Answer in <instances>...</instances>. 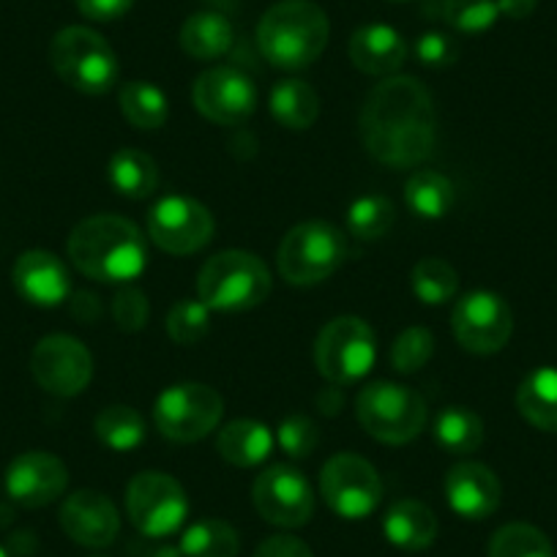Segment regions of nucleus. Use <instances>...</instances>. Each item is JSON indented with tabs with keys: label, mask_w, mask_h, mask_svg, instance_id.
Listing matches in <instances>:
<instances>
[{
	"label": "nucleus",
	"mask_w": 557,
	"mask_h": 557,
	"mask_svg": "<svg viewBox=\"0 0 557 557\" xmlns=\"http://www.w3.org/2000/svg\"><path fill=\"white\" fill-rule=\"evenodd\" d=\"M101 312H104V307H101V298L96 293L83 290L72 298V314L79 323H96L101 318Z\"/></svg>",
	"instance_id": "nucleus-44"
},
{
	"label": "nucleus",
	"mask_w": 557,
	"mask_h": 557,
	"mask_svg": "<svg viewBox=\"0 0 557 557\" xmlns=\"http://www.w3.org/2000/svg\"><path fill=\"white\" fill-rule=\"evenodd\" d=\"M410 287L416 298L426 307H441L451 301L459 290V273L443 257H424L412 265Z\"/></svg>",
	"instance_id": "nucleus-32"
},
{
	"label": "nucleus",
	"mask_w": 557,
	"mask_h": 557,
	"mask_svg": "<svg viewBox=\"0 0 557 557\" xmlns=\"http://www.w3.org/2000/svg\"><path fill=\"white\" fill-rule=\"evenodd\" d=\"M211 329V309L197 298H181L168 312V334L175 345H197Z\"/></svg>",
	"instance_id": "nucleus-37"
},
{
	"label": "nucleus",
	"mask_w": 557,
	"mask_h": 557,
	"mask_svg": "<svg viewBox=\"0 0 557 557\" xmlns=\"http://www.w3.org/2000/svg\"><path fill=\"white\" fill-rule=\"evenodd\" d=\"M9 546H12L14 555L25 557V555H30V552L36 549V535L28 533V530H20V533L12 535V541H9Z\"/></svg>",
	"instance_id": "nucleus-48"
},
{
	"label": "nucleus",
	"mask_w": 557,
	"mask_h": 557,
	"mask_svg": "<svg viewBox=\"0 0 557 557\" xmlns=\"http://www.w3.org/2000/svg\"><path fill=\"white\" fill-rule=\"evenodd\" d=\"M443 20L459 34H484L500 17L497 0H443Z\"/></svg>",
	"instance_id": "nucleus-36"
},
{
	"label": "nucleus",
	"mask_w": 557,
	"mask_h": 557,
	"mask_svg": "<svg viewBox=\"0 0 557 557\" xmlns=\"http://www.w3.org/2000/svg\"><path fill=\"white\" fill-rule=\"evenodd\" d=\"M255 557H314V555L301 539H296V535L278 533V535H271V539L262 541V544L257 546Z\"/></svg>",
	"instance_id": "nucleus-42"
},
{
	"label": "nucleus",
	"mask_w": 557,
	"mask_h": 557,
	"mask_svg": "<svg viewBox=\"0 0 557 557\" xmlns=\"http://www.w3.org/2000/svg\"><path fill=\"white\" fill-rule=\"evenodd\" d=\"M213 213L200 200L184 195L162 197L148 213V235L162 251L175 257L195 255L213 238Z\"/></svg>",
	"instance_id": "nucleus-12"
},
{
	"label": "nucleus",
	"mask_w": 557,
	"mask_h": 557,
	"mask_svg": "<svg viewBox=\"0 0 557 557\" xmlns=\"http://www.w3.org/2000/svg\"><path fill=\"white\" fill-rule=\"evenodd\" d=\"M329 14L312 0H282L257 25L262 58L285 72L312 66L329 47Z\"/></svg>",
	"instance_id": "nucleus-3"
},
{
	"label": "nucleus",
	"mask_w": 557,
	"mask_h": 557,
	"mask_svg": "<svg viewBox=\"0 0 557 557\" xmlns=\"http://www.w3.org/2000/svg\"><path fill=\"white\" fill-rule=\"evenodd\" d=\"M14 519V513H12V508L9 506H0V524H9Z\"/></svg>",
	"instance_id": "nucleus-49"
},
{
	"label": "nucleus",
	"mask_w": 557,
	"mask_h": 557,
	"mask_svg": "<svg viewBox=\"0 0 557 557\" xmlns=\"http://www.w3.org/2000/svg\"><path fill=\"white\" fill-rule=\"evenodd\" d=\"M435 437L448 454L468 457L484 443V421L468 407H446L435 418Z\"/></svg>",
	"instance_id": "nucleus-31"
},
{
	"label": "nucleus",
	"mask_w": 557,
	"mask_h": 557,
	"mask_svg": "<svg viewBox=\"0 0 557 557\" xmlns=\"http://www.w3.org/2000/svg\"><path fill=\"white\" fill-rule=\"evenodd\" d=\"M451 331L468 352L475 356L500 352L513 334L511 307L497 293H468L454 307Z\"/></svg>",
	"instance_id": "nucleus-13"
},
{
	"label": "nucleus",
	"mask_w": 557,
	"mask_h": 557,
	"mask_svg": "<svg viewBox=\"0 0 557 557\" xmlns=\"http://www.w3.org/2000/svg\"><path fill=\"white\" fill-rule=\"evenodd\" d=\"M377 358V339L367 320L342 314L325 323L314 342L318 372L334 385H350L367 377Z\"/></svg>",
	"instance_id": "nucleus-8"
},
{
	"label": "nucleus",
	"mask_w": 557,
	"mask_h": 557,
	"mask_svg": "<svg viewBox=\"0 0 557 557\" xmlns=\"http://www.w3.org/2000/svg\"><path fill=\"white\" fill-rule=\"evenodd\" d=\"M0 557H9V552L3 549V546H0Z\"/></svg>",
	"instance_id": "nucleus-50"
},
{
	"label": "nucleus",
	"mask_w": 557,
	"mask_h": 557,
	"mask_svg": "<svg viewBox=\"0 0 557 557\" xmlns=\"http://www.w3.org/2000/svg\"><path fill=\"white\" fill-rule=\"evenodd\" d=\"M69 470L55 454H20L7 470V492L17 506L45 508L66 492Z\"/></svg>",
	"instance_id": "nucleus-17"
},
{
	"label": "nucleus",
	"mask_w": 557,
	"mask_h": 557,
	"mask_svg": "<svg viewBox=\"0 0 557 557\" xmlns=\"http://www.w3.org/2000/svg\"><path fill=\"white\" fill-rule=\"evenodd\" d=\"M235 45V30L230 20L219 12H197L181 28V47L195 61H216L227 55Z\"/></svg>",
	"instance_id": "nucleus-25"
},
{
	"label": "nucleus",
	"mask_w": 557,
	"mask_h": 557,
	"mask_svg": "<svg viewBox=\"0 0 557 557\" xmlns=\"http://www.w3.org/2000/svg\"><path fill=\"white\" fill-rule=\"evenodd\" d=\"M405 202L416 216L443 219L451 213L457 191L446 175L435 173V170H418L405 184Z\"/></svg>",
	"instance_id": "nucleus-29"
},
{
	"label": "nucleus",
	"mask_w": 557,
	"mask_h": 557,
	"mask_svg": "<svg viewBox=\"0 0 557 557\" xmlns=\"http://www.w3.org/2000/svg\"><path fill=\"white\" fill-rule=\"evenodd\" d=\"M356 416L363 430L385 446H405L426 426L424 396L399 383H369L356 399Z\"/></svg>",
	"instance_id": "nucleus-7"
},
{
	"label": "nucleus",
	"mask_w": 557,
	"mask_h": 557,
	"mask_svg": "<svg viewBox=\"0 0 557 557\" xmlns=\"http://www.w3.org/2000/svg\"><path fill=\"white\" fill-rule=\"evenodd\" d=\"M490 557H555V546L533 524L511 522L490 539Z\"/></svg>",
	"instance_id": "nucleus-34"
},
{
	"label": "nucleus",
	"mask_w": 557,
	"mask_h": 557,
	"mask_svg": "<svg viewBox=\"0 0 557 557\" xmlns=\"http://www.w3.org/2000/svg\"><path fill=\"white\" fill-rule=\"evenodd\" d=\"M222 416V396L216 388L202 383L173 385L153 405V424L173 443L202 441L216 430Z\"/></svg>",
	"instance_id": "nucleus-10"
},
{
	"label": "nucleus",
	"mask_w": 557,
	"mask_h": 557,
	"mask_svg": "<svg viewBox=\"0 0 557 557\" xmlns=\"http://www.w3.org/2000/svg\"><path fill=\"white\" fill-rule=\"evenodd\" d=\"M50 63L69 88L88 96L107 94L121 74L110 41L83 25H69L58 30L50 45Z\"/></svg>",
	"instance_id": "nucleus-5"
},
{
	"label": "nucleus",
	"mask_w": 557,
	"mask_h": 557,
	"mask_svg": "<svg viewBox=\"0 0 557 557\" xmlns=\"http://www.w3.org/2000/svg\"><path fill=\"white\" fill-rule=\"evenodd\" d=\"M394 202L383 195L358 197L347 211V230L361 240H377L394 227Z\"/></svg>",
	"instance_id": "nucleus-35"
},
{
	"label": "nucleus",
	"mask_w": 557,
	"mask_h": 557,
	"mask_svg": "<svg viewBox=\"0 0 557 557\" xmlns=\"http://www.w3.org/2000/svg\"><path fill=\"white\" fill-rule=\"evenodd\" d=\"M30 372L36 383L52 396L83 394L94 377V356L79 339L69 334L45 336L30 352Z\"/></svg>",
	"instance_id": "nucleus-15"
},
{
	"label": "nucleus",
	"mask_w": 557,
	"mask_h": 557,
	"mask_svg": "<svg viewBox=\"0 0 557 557\" xmlns=\"http://www.w3.org/2000/svg\"><path fill=\"white\" fill-rule=\"evenodd\" d=\"M416 58L430 69H446L457 61V41L441 30H426L416 41Z\"/></svg>",
	"instance_id": "nucleus-41"
},
{
	"label": "nucleus",
	"mask_w": 557,
	"mask_h": 557,
	"mask_svg": "<svg viewBox=\"0 0 557 557\" xmlns=\"http://www.w3.org/2000/svg\"><path fill=\"white\" fill-rule=\"evenodd\" d=\"M503 486L495 470L481 462H457L446 473V500L462 519L481 522L500 508Z\"/></svg>",
	"instance_id": "nucleus-19"
},
{
	"label": "nucleus",
	"mask_w": 557,
	"mask_h": 557,
	"mask_svg": "<svg viewBox=\"0 0 557 557\" xmlns=\"http://www.w3.org/2000/svg\"><path fill=\"white\" fill-rule=\"evenodd\" d=\"M121 101V112L134 128L143 132H153L162 128L170 117V101L159 85L146 83V79H132L117 94Z\"/></svg>",
	"instance_id": "nucleus-28"
},
{
	"label": "nucleus",
	"mask_w": 557,
	"mask_h": 557,
	"mask_svg": "<svg viewBox=\"0 0 557 557\" xmlns=\"http://www.w3.org/2000/svg\"><path fill=\"white\" fill-rule=\"evenodd\" d=\"M79 14L94 23H112L134 7V0H74Z\"/></svg>",
	"instance_id": "nucleus-43"
},
{
	"label": "nucleus",
	"mask_w": 557,
	"mask_h": 557,
	"mask_svg": "<svg viewBox=\"0 0 557 557\" xmlns=\"http://www.w3.org/2000/svg\"><path fill=\"white\" fill-rule=\"evenodd\" d=\"M216 451L224 462L235 465V468H255L271 457L273 432L260 421L238 418L219 432Z\"/></svg>",
	"instance_id": "nucleus-23"
},
{
	"label": "nucleus",
	"mask_w": 557,
	"mask_h": 557,
	"mask_svg": "<svg viewBox=\"0 0 557 557\" xmlns=\"http://www.w3.org/2000/svg\"><path fill=\"white\" fill-rule=\"evenodd\" d=\"M162 539H146L132 544V557H184L181 555L178 546H168V544H159Z\"/></svg>",
	"instance_id": "nucleus-45"
},
{
	"label": "nucleus",
	"mask_w": 557,
	"mask_h": 557,
	"mask_svg": "<svg viewBox=\"0 0 557 557\" xmlns=\"http://www.w3.org/2000/svg\"><path fill=\"white\" fill-rule=\"evenodd\" d=\"M320 492L331 511L342 519H363L383 503V479L358 454H336L323 465Z\"/></svg>",
	"instance_id": "nucleus-11"
},
{
	"label": "nucleus",
	"mask_w": 557,
	"mask_h": 557,
	"mask_svg": "<svg viewBox=\"0 0 557 557\" xmlns=\"http://www.w3.org/2000/svg\"><path fill=\"white\" fill-rule=\"evenodd\" d=\"M347 257V240L334 224L301 222L282 238L276 265L287 285L312 287L334 276Z\"/></svg>",
	"instance_id": "nucleus-6"
},
{
	"label": "nucleus",
	"mask_w": 557,
	"mask_h": 557,
	"mask_svg": "<svg viewBox=\"0 0 557 557\" xmlns=\"http://www.w3.org/2000/svg\"><path fill=\"white\" fill-rule=\"evenodd\" d=\"M148 318H151V304L148 296L139 287H121L112 298V320L126 334H137L146 329Z\"/></svg>",
	"instance_id": "nucleus-40"
},
{
	"label": "nucleus",
	"mask_w": 557,
	"mask_h": 557,
	"mask_svg": "<svg viewBox=\"0 0 557 557\" xmlns=\"http://www.w3.org/2000/svg\"><path fill=\"white\" fill-rule=\"evenodd\" d=\"M350 61L369 77H394L407 61V41L391 25H361L350 36Z\"/></svg>",
	"instance_id": "nucleus-21"
},
{
	"label": "nucleus",
	"mask_w": 557,
	"mask_h": 557,
	"mask_svg": "<svg viewBox=\"0 0 557 557\" xmlns=\"http://www.w3.org/2000/svg\"><path fill=\"white\" fill-rule=\"evenodd\" d=\"M107 178L117 195L128 200H146L159 186V168L153 157L139 148H121L107 164Z\"/></svg>",
	"instance_id": "nucleus-26"
},
{
	"label": "nucleus",
	"mask_w": 557,
	"mask_h": 557,
	"mask_svg": "<svg viewBox=\"0 0 557 557\" xmlns=\"http://www.w3.org/2000/svg\"><path fill=\"white\" fill-rule=\"evenodd\" d=\"M251 500L268 524L285 530L304 528L314 513L312 486L293 465H271L262 470L251 486Z\"/></svg>",
	"instance_id": "nucleus-14"
},
{
	"label": "nucleus",
	"mask_w": 557,
	"mask_h": 557,
	"mask_svg": "<svg viewBox=\"0 0 557 557\" xmlns=\"http://www.w3.org/2000/svg\"><path fill=\"white\" fill-rule=\"evenodd\" d=\"M358 126L363 148L374 162L399 170L416 168L435 148V101L421 79L394 74L369 90Z\"/></svg>",
	"instance_id": "nucleus-1"
},
{
	"label": "nucleus",
	"mask_w": 557,
	"mask_h": 557,
	"mask_svg": "<svg viewBox=\"0 0 557 557\" xmlns=\"http://www.w3.org/2000/svg\"><path fill=\"white\" fill-rule=\"evenodd\" d=\"M318 407L325 412V416H336V412L345 407V394H342V385L331 383L329 388H323L318 394Z\"/></svg>",
	"instance_id": "nucleus-47"
},
{
	"label": "nucleus",
	"mask_w": 557,
	"mask_h": 557,
	"mask_svg": "<svg viewBox=\"0 0 557 557\" xmlns=\"http://www.w3.org/2000/svg\"><path fill=\"white\" fill-rule=\"evenodd\" d=\"M517 410L530 426L557 432V369L541 367L530 372L517 388Z\"/></svg>",
	"instance_id": "nucleus-24"
},
{
	"label": "nucleus",
	"mask_w": 557,
	"mask_h": 557,
	"mask_svg": "<svg viewBox=\"0 0 557 557\" xmlns=\"http://www.w3.org/2000/svg\"><path fill=\"white\" fill-rule=\"evenodd\" d=\"M96 437L112 451H132L146 441V421L134 407L112 405L96 416Z\"/></svg>",
	"instance_id": "nucleus-33"
},
{
	"label": "nucleus",
	"mask_w": 557,
	"mask_h": 557,
	"mask_svg": "<svg viewBox=\"0 0 557 557\" xmlns=\"http://www.w3.org/2000/svg\"><path fill=\"white\" fill-rule=\"evenodd\" d=\"M69 257L83 276L128 285L148 268V244L134 222L115 213H99L72 230Z\"/></svg>",
	"instance_id": "nucleus-2"
},
{
	"label": "nucleus",
	"mask_w": 557,
	"mask_h": 557,
	"mask_svg": "<svg viewBox=\"0 0 557 557\" xmlns=\"http://www.w3.org/2000/svg\"><path fill=\"white\" fill-rule=\"evenodd\" d=\"M276 441L282 451L293 459H307L312 457L314 448L320 446V430L309 416H287L276 430Z\"/></svg>",
	"instance_id": "nucleus-39"
},
{
	"label": "nucleus",
	"mask_w": 557,
	"mask_h": 557,
	"mask_svg": "<svg viewBox=\"0 0 557 557\" xmlns=\"http://www.w3.org/2000/svg\"><path fill=\"white\" fill-rule=\"evenodd\" d=\"M271 115L290 132H307L320 117V96L301 79H282L271 90Z\"/></svg>",
	"instance_id": "nucleus-27"
},
{
	"label": "nucleus",
	"mask_w": 557,
	"mask_h": 557,
	"mask_svg": "<svg viewBox=\"0 0 557 557\" xmlns=\"http://www.w3.org/2000/svg\"><path fill=\"white\" fill-rule=\"evenodd\" d=\"M271 287L265 262L244 249L219 251L197 276V298L211 312H249L271 296Z\"/></svg>",
	"instance_id": "nucleus-4"
},
{
	"label": "nucleus",
	"mask_w": 557,
	"mask_h": 557,
	"mask_svg": "<svg viewBox=\"0 0 557 557\" xmlns=\"http://www.w3.org/2000/svg\"><path fill=\"white\" fill-rule=\"evenodd\" d=\"M383 533L391 544L405 552L430 549L437 539V517L426 503L405 497L388 506L383 517Z\"/></svg>",
	"instance_id": "nucleus-22"
},
{
	"label": "nucleus",
	"mask_w": 557,
	"mask_h": 557,
	"mask_svg": "<svg viewBox=\"0 0 557 557\" xmlns=\"http://www.w3.org/2000/svg\"><path fill=\"white\" fill-rule=\"evenodd\" d=\"M61 528L74 544L104 549L121 533V513L104 492L79 490L63 500Z\"/></svg>",
	"instance_id": "nucleus-18"
},
{
	"label": "nucleus",
	"mask_w": 557,
	"mask_h": 557,
	"mask_svg": "<svg viewBox=\"0 0 557 557\" xmlns=\"http://www.w3.org/2000/svg\"><path fill=\"white\" fill-rule=\"evenodd\" d=\"M535 7H539V0H497V9L508 20H528Z\"/></svg>",
	"instance_id": "nucleus-46"
},
{
	"label": "nucleus",
	"mask_w": 557,
	"mask_h": 557,
	"mask_svg": "<svg viewBox=\"0 0 557 557\" xmlns=\"http://www.w3.org/2000/svg\"><path fill=\"white\" fill-rule=\"evenodd\" d=\"M178 549L184 557H235L240 539L238 530L224 519H200L184 530Z\"/></svg>",
	"instance_id": "nucleus-30"
},
{
	"label": "nucleus",
	"mask_w": 557,
	"mask_h": 557,
	"mask_svg": "<svg viewBox=\"0 0 557 557\" xmlns=\"http://www.w3.org/2000/svg\"><path fill=\"white\" fill-rule=\"evenodd\" d=\"M126 513L139 535L168 539L175 530L184 528L186 517H189V497L173 475L146 470L128 481Z\"/></svg>",
	"instance_id": "nucleus-9"
},
{
	"label": "nucleus",
	"mask_w": 557,
	"mask_h": 557,
	"mask_svg": "<svg viewBox=\"0 0 557 557\" xmlns=\"http://www.w3.org/2000/svg\"><path fill=\"white\" fill-rule=\"evenodd\" d=\"M12 278L20 296L34 307L52 309L66 301L72 293V278L63 260L45 249H30L20 255Z\"/></svg>",
	"instance_id": "nucleus-20"
},
{
	"label": "nucleus",
	"mask_w": 557,
	"mask_h": 557,
	"mask_svg": "<svg viewBox=\"0 0 557 557\" xmlns=\"http://www.w3.org/2000/svg\"><path fill=\"white\" fill-rule=\"evenodd\" d=\"M191 101L197 112L219 126H240L257 110V88L235 66H213L195 79Z\"/></svg>",
	"instance_id": "nucleus-16"
},
{
	"label": "nucleus",
	"mask_w": 557,
	"mask_h": 557,
	"mask_svg": "<svg viewBox=\"0 0 557 557\" xmlns=\"http://www.w3.org/2000/svg\"><path fill=\"white\" fill-rule=\"evenodd\" d=\"M432 356H435V336L424 325H412V329L401 331L396 336L394 347H391V363L401 374H412L418 369H424Z\"/></svg>",
	"instance_id": "nucleus-38"
}]
</instances>
